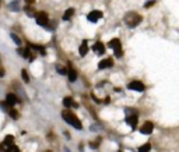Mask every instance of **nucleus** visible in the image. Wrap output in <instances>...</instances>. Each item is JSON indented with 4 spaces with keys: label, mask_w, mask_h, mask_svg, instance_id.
<instances>
[{
    "label": "nucleus",
    "mask_w": 179,
    "mask_h": 152,
    "mask_svg": "<svg viewBox=\"0 0 179 152\" xmlns=\"http://www.w3.org/2000/svg\"><path fill=\"white\" fill-rule=\"evenodd\" d=\"M60 116H62V119L64 120V123H67L69 126H72L74 130L81 131L83 129H84L81 119H80V117L74 113L72 109H63V110H62V113H60Z\"/></svg>",
    "instance_id": "f257e3e1"
},
{
    "label": "nucleus",
    "mask_w": 179,
    "mask_h": 152,
    "mask_svg": "<svg viewBox=\"0 0 179 152\" xmlns=\"http://www.w3.org/2000/svg\"><path fill=\"white\" fill-rule=\"evenodd\" d=\"M141 21H143V17L136 11H129L125 15V24L129 28H136Z\"/></svg>",
    "instance_id": "f03ea898"
},
{
    "label": "nucleus",
    "mask_w": 179,
    "mask_h": 152,
    "mask_svg": "<svg viewBox=\"0 0 179 152\" xmlns=\"http://www.w3.org/2000/svg\"><path fill=\"white\" fill-rule=\"evenodd\" d=\"M106 48H109L111 50H113V54H115L116 59L123 57V48H122V42H120L119 38H112V39H109Z\"/></svg>",
    "instance_id": "7ed1b4c3"
},
{
    "label": "nucleus",
    "mask_w": 179,
    "mask_h": 152,
    "mask_svg": "<svg viewBox=\"0 0 179 152\" xmlns=\"http://www.w3.org/2000/svg\"><path fill=\"white\" fill-rule=\"evenodd\" d=\"M126 123L132 127V130H136L137 123H138V115L134 112V109H126Z\"/></svg>",
    "instance_id": "20e7f679"
},
{
    "label": "nucleus",
    "mask_w": 179,
    "mask_h": 152,
    "mask_svg": "<svg viewBox=\"0 0 179 152\" xmlns=\"http://www.w3.org/2000/svg\"><path fill=\"white\" fill-rule=\"evenodd\" d=\"M35 22H36V25H39V27H42V28L46 29V27H48L49 22H51V18H49L48 13H45V11H38V13L35 14Z\"/></svg>",
    "instance_id": "39448f33"
},
{
    "label": "nucleus",
    "mask_w": 179,
    "mask_h": 152,
    "mask_svg": "<svg viewBox=\"0 0 179 152\" xmlns=\"http://www.w3.org/2000/svg\"><path fill=\"white\" fill-rule=\"evenodd\" d=\"M4 100L7 102V105H9L10 108H16L17 105H21L22 103V99L20 98L17 94H14V92H9V94L6 95Z\"/></svg>",
    "instance_id": "423d86ee"
},
{
    "label": "nucleus",
    "mask_w": 179,
    "mask_h": 152,
    "mask_svg": "<svg viewBox=\"0 0 179 152\" xmlns=\"http://www.w3.org/2000/svg\"><path fill=\"white\" fill-rule=\"evenodd\" d=\"M66 67H67V74H66V77H67L69 82H76V81L78 80V71H77V68L72 64V62H69Z\"/></svg>",
    "instance_id": "0eeeda50"
},
{
    "label": "nucleus",
    "mask_w": 179,
    "mask_h": 152,
    "mask_svg": "<svg viewBox=\"0 0 179 152\" xmlns=\"http://www.w3.org/2000/svg\"><path fill=\"white\" fill-rule=\"evenodd\" d=\"M27 48H30L32 52H35L36 54L45 57L48 54V49L43 46V45H38V44H32V42H27Z\"/></svg>",
    "instance_id": "6e6552de"
},
{
    "label": "nucleus",
    "mask_w": 179,
    "mask_h": 152,
    "mask_svg": "<svg viewBox=\"0 0 179 152\" xmlns=\"http://www.w3.org/2000/svg\"><path fill=\"white\" fill-rule=\"evenodd\" d=\"M91 50H93V53L97 54V56H104L106 53V45L104 42H101V41H97L93 44L91 46Z\"/></svg>",
    "instance_id": "1a4fd4ad"
},
{
    "label": "nucleus",
    "mask_w": 179,
    "mask_h": 152,
    "mask_svg": "<svg viewBox=\"0 0 179 152\" xmlns=\"http://www.w3.org/2000/svg\"><path fill=\"white\" fill-rule=\"evenodd\" d=\"M113 64H115L113 57H104L98 62L97 67H98V70H108V68H112Z\"/></svg>",
    "instance_id": "9d476101"
},
{
    "label": "nucleus",
    "mask_w": 179,
    "mask_h": 152,
    "mask_svg": "<svg viewBox=\"0 0 179 152\" xmlns=\"http://www.w3.org/2000/svg\"><path fill=\"white\" fill-rule=\"evenodd\" d=\"M102 17H104V13L101 10H91L87 14V21L91 22V24H97Z\"/></svg>",
    "instance_id": "9b49d317"
},
{
    "label": "nucleus",
    "mask_w": 179,
    "mask_h": 152,
    "mask_svg": "<svg viewBox=\"0 0 179 152\" xmlns=\"http://www.w3.org/2000/svg\"><path fill=\"white\" fill-rule=\"evenodd\" d=\"M127 89L134 91V92H144V91H146V85H144L141 81L134 80V81H130V82L127 84Z\"/></svg>",
    "instance_id": "f8f14e48"
},
{
    "label": "nucleus",
    "mask_w": 179,
    "mask_h": 152,
    "mask_svg": "<svg viewBox=\"0 0 179 152\" xmlns=\"http://www.w3.org/2000/svg\"><path fill=\"white\" fill-rule=\"evenodd\" d=\"M62 105H63L64 109H78L80 108V105L74 100L73 96H70V95H67V96H64L62 99Z\"/></svg>",
    "instance_id": "ddd939ff"
},
{
    "label": "nucleus",
    "mask_w": 179,
    "mask_h": 152,
    "mask_svg": "<svg viewBox=\"0 0 179 152\" xmlns=\"http://www.w3.org/2000/svg\"><path fill=\"white\" fill-rule=\"evenodd\" d=\"M90 44H88V39H83L81 41V44L78 45V54H80V57H85L88 52H90Z\"/></svg>",
    "instance_id": "4468645a"
},
{
    "label": "nucleus",
    "mask_w": 179,
    "mask_h": 152,
    "mask_svg": "<svg viewBox=\"0 0 179 152\" xmlns=\"http://www.w3.org/2000/svg\"><path fill=\"white\" fill-rule=\"evenodd\" d=\"M153 130H154V124H153V121H150V120L144 121V123L140 126V133L144 134V135H150V134L153 133Z\"/></svg>",
    "instance_id": "2eb2a0df"
},
{
    "label": "nucleus",
    "mask_w": 179,
    "mask_h": 152,
    "mask_svg": "<svg viewBox=\"0 0 179 152\" xmlns=\"http://www.w3.org/2000/svg\"><path fill=\"white\" fill-rule=\"evenodd\" d=\"M74 14H76V10H74L73 7H69V9H67V10L63 13V15H62V20H63V21H66V22L70 21V20H72V18L74 17Z\"/></svg>",
    "instance_id": "dca6fc26"
},
{
    "label": "nucleus",
    "mask_w": 179,
    "mask_h": 152,
    "mask_svg": "<svg viewBox=\"0 0 179 152\" xmlns=\"http://www.w3.org/2000/svg\"><path fill=\"white\" fill-rule=\"evenodd\" d=\"M1 142L4 144L6 148H7V147H11V145H14V142H16V137H14L13 134H6Z\"/></svg>",
    "instance_id": "f3484780"
},
{
    "label": "nucleus",
    "mask_w": 179,
    "mask_h": 152,
    "mask_svg": "<svg viewBox=\"0 0 179 152\" xmlns=\"http://www.w3.org/2000/svg\"><path fill=\"white\" fill-rule=\"evenodd\" d=\"M7 115H9L13 120H18L21 117V113H20V110L17 108H10L9 109V112H7Z\"/></svg>",
    "instance_id": "a211bd4d"
},
{
    "label": "nucleus",
    "mask_w": 179,
    "mask_h": 152,
    "mask_svg": "<svg viewBox=\"0 0 179 152\" xmlns=\"http://www.w3.org/2000/svg\"><path fill=\"white\" fill-rule=\"evenodd\" d=\"M24 13H25V14H27V15H28L30 18H35V14H36L38 11L35 10V9H34L32 6H30V4H27V6L24 7Z\"/></svg>",
    "instance_id": "6ab92c4d"
},
{
    "label": "nucleus",
    "mask_w": 179,
    "mask_h": 152,
    "mask_svg": "<svg viewBox=\"0 0 179 152\" xmlns=\"http://www.w3.org/2000/svg\"><path fill=\"white\" fill-rule=\"evenodd\" d=\"M10 39L14 42V45H16L17 48H18V46H22V39L16 32H10Z\"/></svg>",
    "instance_id": "aec40b11"
},
{
    "label": "nucleus",
    "mask_w": 179,
    "mask_h": 152,
    "mask_svg": "<svg viewBox=\"0 0 179 152\" xmlns=\"http://www.w3.org/2000/svg\"><path fill=\"white\" fill-rule=\"evenodd\" d=\"M9 9H10V11H14V13L20 11V10H21V6H20V0H13L10 4H9Z\"/></svg>",
    "instance_id": "412c9836"
},
{
    "label": "nucleus",
    "mask_w": 179,
    "mask_h": 152,
    "mask_svg": "<svg viewBox=\"0 0 179 152\" xmlns=\"http://www.w3.org/2000/svg\"><path fill=\"white\" fill-rule=\"evenodd\" d=\"M20 76H21V80L25 82V84H30L31 82V78H30V74H28V71L25 70V68H21V71H20Z\"/></svg>",
    "instance_id": "4be33fe9"
},
{
    "label": "nucleus",
    "mask_w": 179,
    "mask_h": 152,
    "mask_svg": "<svg viewBox=\"0 0 179 152\" xmlns=\"http://www.w3.org/2000/svg\"><path fill=\"white\" fill-rule=\"evenodd\" d=\"M55 70L59 76H66L67 74V67L66 66H62V64H56L55 66Z\"/></svg>",
    "instance_id": "5701e85b"
},
{
    "label": "nucleus",
    "mask_w": 179,
    "mask_h": 152,
    "mask_svg": "<svg viewBox=\"0 0 179 152\" xmlns=\"http://www.w3.org/2000/svg\"><path fill=\"white\" fill-rule=\"evenodd\" d=\"M102 141V138L101 137H98L95 141H90L88 142V147L91 148V149H98V147H99V142Z\"/></svg>",
    "instance_id": "b1692460"
},
{
    "label": "nucleus",
    "mask_w": 179,
    "mask_h": 152,
    "mask_svg": "<svg viewBox=\"0 0 179 152\" xmlns=\"http://www.w3.org/2000/svg\"><path fill=\"white\" fill-rule=\"evenodd\" d=\"M151 149V144L150 142H146V144H143L140 148H138V152H150Z\"/></svg>",
    "instance_id": "393cba45"
},
{
    "label": "nucleus",
    "mask_w": 179,
    "mask_h": 152,
    "mask_svg": "<svg viewBox=\"0 0 179 152\" xmlns=\"http://www.w3.org/2000/svg\"><path fill=\"white\" fill-rule=\"evenodd\" d=\"M0 109H1L3 112H6V113H7V112H9V109H10V106L7 105V102H6L4 99H3V100H0Z\"/></svg>",
    "instance_id": "a878e982"
},
{
    "label": "nucleus",
    "mask_w": 179,
    "mask_h": 152,
    "mask_svg": "<svg viewBox=\"0 0 179 152\" xmlns=\"http://www.w3.org/2000/svg\"><path fill=\"white\" fill-rule=\"evenodd\" d=\"M4 152H20V148L14 144V145H11V147H7V148L4 149Z\"/></svg>",
    "instance_id": "bb28decb"
},
{
    "label": "nucleus",
    "mask_w": 179,
    "mask_h": 152,
    "mask_svg": "<svg viewBox=\"0 0 179 152\" xmlns=\"http://www.w3.org/2000/svg\"><path fill=\"white\" fill-rule=\"evenodd\" d=\"M6 77V70H4V67L0 64V78H4Z\"/></svg>",
    "instance_id": "cd10ccee"
},
{
    "label": "nucleus",
    "mask_w": 179,
    "mask_h": 152,
    "mask_svg": "<svg viewBox=\"0 0 179 152\" xmlns=\"http://www.w3.org/2000/svg\"><path fill=\"white\" fill-rule=\"evenodd\" d=\"M91 98H93V100H94L95 103H102V99H99V98H97L94 94H91Z\"/></svg>",
    "instance_id": "c85d7f7f"
},
{
    "label": "nucleus",
    "mask_w": 179,
    "mask_h": 152,
    "mask_svg": "<svg viewBox=\"0 0 179 152\" xmlns=\"http://www.w3.org/2000/svg\"><path fill=\"white\" fill-rule=\"evenodd\" d=\"M154 3H155L154 0H150V1H147V3L144 4V7H146V9H148V7H151V6H154Z\"/></svg>",
    "instance_id": "c756f323"
},
{
    "label": "nucleus",
    "mask_w": 179,
    "mask_h": 152,
    "mask_svg": "<svg viewBox=\"0 0 179 152\" xmlns=\"http://www.w3.org/2000/svg\"><path fill=\"white\" fill-rule=\"evenodd\" d=\"M63 135L67 138V140H70V138H72V134H70L69 131H63Z\"/></svg>",
    "instance_id": "7c9ffc66"
},
{
    "label": "nucleus",
    "mask_w": 179,
    "mask_h": 152,
    "mask_svg": "<svg viewBox=\"0 0 179 152\" xmlns=\"http://www.w3.org/2000/svg\"><path fill=\"white\" fill-rule=\"evenodd\" d=\"M4 149H6L4 144H3V142H0V152H4Z\"/></svg>",
    "instance_id": "2f4dec72"
},
{
    "label": "nucleus",
    "mask_w": 179,
    "mask_h": 152,
    "mask_svg": "<svg viewBox=\"0 0 179 152\" xmlns=\"http://www.w3.org/2000/svg\"><path fill=\"white\" fill-rule=\"evenodd\" d=\"M109 102H111V98H109V96H106L105 100H102V103H105V105H108Z\"/></svg>",
    "instance_id": "473e14b6"
},
{
    "label": "nucleus",
    "mask_w": 179,
    "mask_h": 152,
    "mask_svg": "<svg viewBox=\"0 0 179 152\" xmlns=\"http://www.w3.org/2000/svg\"><path fill=\"white\" fill-rule=\"evenodd\" d=\"M24 1H25V4H30V6H32L35 0H24Z\"/></svg>",
    "instance_id": "72a5a7b5"
},
{
    "label": "nucleus",
    "mask_w": 179,
    "mask_h": 152,
    "mask_svg": "<svg viewBox=\"0 0 179 152\" xmlns=\"http://www.w3.org/2000/svg\"><path fill=\"white\" fill-rule=\"evenodd\" d=\"M63 152H72V151H70V149H69L67 147H64V148H63Z\"/></svg>",
    "instance_id": "f704fd0d"
},
{
    "label": "nucleus",
    "mask_w": 179,
    "mask_h": 152,
    "mask_svg": "<svg viewBox=\"0 0 179 152\" xmlns=\"http://www.w3.org/2000/svg\"><path fill=\"white\" fill-rule=\"evenodd\" d=\"M43 152H52L51 149H46V151H43Z\"/></svg>",
    "instance_id": "c9c22d12"
},
{
    "label": "nucleus",
    "mask_w": 179,
    "mask_h": 152,
    "mask_svg": "<svg viewBox=\"0 0 179 152\" xmlns=\"http://www.w3.org/2000/svg\"><path fill=\"white\" fill-rule=\"evenodd\" d=\"M118 152H123V151H122V149H119V151H118Z\"/></svg>",
    "instance_id": "e433bc0d"
},
{
    "label": "nucleus",
    "mask_w": 179,
    "mask_h": 152,
    "mask_svg": "<svg viewBox=\"0 0 179 152\" xmlns=\"http://www.w3.org/2000/svg\"><path fill=\"white\" fill-rule=\"evenodd\" d=\"M0 6H1V0H0Z\"/></svg>",
    "instance_id": "4c0bfd02"
},
{
    "label": "nucleus",
    "mask_w": 179,
    "mask_h": 152,
    "mask_svg": "<svg viewBox=\"0 0 179 152\" xmlns=\"http://www.w3.org/2000/svg\"><path fill=\"white\" fill-rule=\"evenodd\" d=\"M0 60H1V56H0Z\"/></svg>",
    "instance_id": "58836bf2"
}]
</instances>
